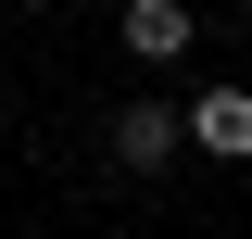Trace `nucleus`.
I'll use <instances>...</instances> for the list:
<instances>
[{
  "label": "nucleus",
  "mask_w": 252,
  "mask_h": 239,
  "mask_svg": "<svg viewBox=\"0 0 252 239\" xmlns=\"http://www.w3.org/2000/svg\"><path fill=\"white\" fill-rule=\"evenodd\" d=\"M164 151H189V139H177V114H164V101H126V114H114V164H139V177H152Z\"/></svg>",
  "instance_id": "nucleus-2"
},
{
  "label": "nucleus",
  "mask_w": 252,
  "mask_h": 239,
  "mask_svg": "<svg viewBox=\"0 0 252 239\" xmlns=\"http://www.w3.org/2000/svg\"><path fill=\"white\" fill-rule=\"evenodd\" d=\"M177 139H202L215 164H252V89H202V101L177 114Z\"/></svg>",
  "instance_id": "nucleus-1"
},
{
  "label": "nucleus",
  "mask_w": 252,
  "mask_h": 239,
  "mask_svg": "<svg viewBox=\"0 0 252 239\" xmlns=\"http://www.w3.org/2000/svg\"><path fill=\"white\" fill-rule=\"evenodd\" d=\"M126 51H139V63H177L189 51V13H177V0H126Z\"/></svg>",
  "instance_id": "nucleus-3"
}]
</instances>
